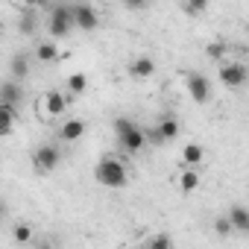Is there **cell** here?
Listing matches in <instances>:
<instances>
[{
    "label": "cell",
    "instance_id": "9a60e30c",
    "mask_svg": "<svg viewBox=\"0 0 249 249\" xmlns=\"http://www.w3.org/2000/svg\"><path fill=\"white\" fill-rule=\"evenodd\" d=\"M9 73H12V79H18V82H24V79L30 76V59H27L24 53H18V56H12V62H9Z\"/></svg>",
    "mask_w": 249,
    "mask_h": 249
},
{
    "label": "cell",
    "instance_id": "52a82bcc",
    "mask_svg": "<svg viewBox=\"0 0 249 249\" xmlns=\"http://www.w3.org/2000/svg\"><path fill=\"white\" fill-rule=\"evenodd\" d=\"M246 65L243 62H226V65H220V82L226 85V88H231V91H237V88H243L246 85Z\"/></svg>",
    "mask_w": 249,
    "mask_h": 249
},
{
    "label": "cell",
    "instance_id": "5b68a950",
    "mask_svg": "<svg viewBox=\"0 0 249 249\" xmlns=\"http://www.w3.org/2000/svg\"><path fill=\"white\" fill-rule=\"evenodd\" d=\"M179 132H182V126H179L176 117H161L153 129H147V141H153V144H167V141L179 138Z\"/></svg>",
    "mask_w": 249,
    "mask_h": 249
},
{
    "label": "cell",
    "instance_id": "7a4b0ae2",
    "mask_svg": "<svg viewBox=\"0 0 249 249\" xmlns=\"http://www.w3.org/2000/svg\"><path fill=\"white\" fill-rule=\"evenodd\" d=\"M111 129H114L120 147L126 150V153H138V150H144V144H147V129H141L132 117H117Z\"/></svg>",
    "mask_w": 249,
    "mask_h": 249
},
{
    "label": "cell",
    "instance_id": "44dd1931",
    "mask_svg": "<svg viewBox=\"0 0 249 249\" xmlns=\"http://www.w3.org/2000/svg\"><path fill=\"white\" fill-rule=\"evenodd\" d=\"M205 9H208V0H185V12H188V15H194V18H196V15H202Z\"/></svg>",
    "mask_w": 249,
    "mask_h": 249
},
{
    "label": "cell",
    "instance_id": "9c48e42d",
    "mask_svg": "<svg viewBox=\"0 0 249 249\" xmlns=\"http://www.w3.org/2000/svg\"><path fill=\"white\" fill-rule=\"evenodd\" d=\"M0 100L18 108V106L24 103V85H21L18 79H6V82H0Z\"/></svg>",
    "mask_w": 249,
    "mask_h": 249
},
{
    "label": "cell",
    "instance_id": "f1b7e54d",
    "mask_svg": "<svg viewBox=\"0 0 249 249\" xmlns=\"http://www.w3.org/2000/svg\"><path fill=\"white\" fill-rule=\"evenodd\" d=\"M73 3H85V0H73Z\"/></svg>",
    "mask_w": 249,
    "mask_h": 249
},
{
    "label": "cell",
    "instance_id": "8992f818",
    "mask_svg": "<svg viewBox=\"0 0 249 249\" xmlns=\"http://www.w3.org/2000/svg\"><path fill=\"white\" fill-rule=\"evenodd\" d=\"M47 30L53 38H65L71 30H73V15H71V6H56L50 12V21H47Z\"/></svg>",
    "mask_w": 249,
    "mask_h": 249
},
{
    "label": "cell",
    "instance_id": "ffe728a7",
    "mask_svg": "<svg viewBox=\"0 0 249 249\" xmlns=\"http://www.w3.org/2000/svg\"><path fill=\"white\" fill-rule=\"evenodd\" d=\"M12 237H15V243H30V240H33V229H30L27 223H21V226L12 229Z\"/></svg>",
    "mask_w": 249,
    "mask_h": 249
},
{
    "label": "cell",
    "instance_id": "ba28073f",
    "mask_svg": "<svg viewBox=\"0 0 249 249\" xmlns=\"http://www.w3.org/2000/svg\"><path fill=\"white\" fill-rule=\"evenodd\" d=\"M185 88H188L191 100L199 103V106L211 100V82H208L202 73H188V76H185Z\"/></svg>",
    "mask_w": 249,
    "mask_h": 249
},
{
    "label": "cell",
    "instance_id": "ac0fdd59",
    "mask_svg": "<svg viewBox=\"0 0 249 249\" xmlns=\"http://www.w3.org/2000/svg\"><path fill=\"white\" fill-rule=\"evenodd\" d=\"M36 59H38L41 65H50V62L59 59V47H56L53 41H38V47H36Z\"/></svg>",
    "mask_w": 249,
    "mask_h": 249
},
{
    "label": "cell",
    "instance_id": "4fadbf2b",
    "mask_svg": "<svg viewBox=\"0 0 249 249\" xmlns=\"http://www.w3.org/2000/svg\"><path fill=\"white\" fill-rule=\"evenodd\" d=\"M65 108H68V97H65L62 91H47V94H44V111H47L50 117H59Z\"/></svg>",
    "mask_w": 249,
    "mask_h": 249
},
{
    "label": "cell",
    "instance_id": "30bf717a",
    "mask_svg": "<svg viewBox=\"0 0 249 249\" xmlns=\"http://www.w3.org/2000/svg\"><path fill=\"white\" fill-rule=\"evenodd\" d=\"M85 120H79V117H71V120H65L62 123V129H59V138L65 141V144H73V141H79L82 135H85Z\"/></svg>",
    "mask_w": 249,
    "mask_h": 249
},
{
    "label": "cell",
    "instance_id": "f546056e",
    "mask_svg": "<svg viewBox=\"0 0 249 249\" xmlns=\"http://www.w3.org/2000/svg\"><path fill=\"white\" fill-rule=\"evenodd\" d=\"M0 33H3V24H0Z\"/></svg>",
    "mask_w": 249,
    "mask_h": 249
},
{
    "label": "cell",
    "instance_id": "83f0119b",
    "mask_svg": "<svg viewBox=\"0 0 249 249\" xmlns=\"http://www.w3.org/2000/svg\"><path fill=\"white\" fill-rule=\"evenodd\" d=\"M21 3H27V6H38L41 0H21Z\"/></svg>",
    "mask_w": 249,
    "mask_h": 249
},
{
    "label": "cell",
    "instance_id": "603a6c76",
    "mask_svg": "<svg viewBox=\"0 0 249 249\" xmlns=\"http://www.w3.org/2000/svg\"><path fill=\"white\" fill-rule=\"evenodd\" d=\"M208 56H211V59H217V62H226V44H223V41L211 44V47H208Z\"/></svg>",
    "mask_w": 249,
    "mask_h": 249
},
{
    "label": "cell",
    "instance_id": "7c38bea8",
    "mask_svg": "<svg viewBox=\"0 0 249 249\" xmlns=\"http://www.w3.org/2000/svg\"><path fill=\"white\" fill-rule=\"evenodd\" d=\"M129 73H132L135 79H150V76L156 73V62H153L150 56H138V59L129 62Z\"/></svg>",
    "mask_w": 249,
    "mask_h": 249
},
{
    "label": "cell",
    "instance_id": "2e32d148",
    "mask_svg": "<svg viewBox=\"0 0 249 249\" xmlns=\"http://www.w3.org/2000/svg\"><path fill=\"white\" fill-rule=\"evenodd\" d=\"M199 185H202V176L196 173V167H188V170L179 173V188H182L185 194H194Z\"/></svg>",
    "mask_w": 249,
    "mask_h": 249
},
{
    "label": "cell",
    "instance_id": "3957f363",
    "mask_svg": "<svg viewBox=\"0 0 249 249\" xmlns=\"http://www.w3.org/2000/svg\"><path fill=\"white\" fill-rule=\"evenodd\" d=\"M62 164V150L56 144H41L33 150V170L36 173H53Z\"/></svg>",
    "mask_w": 249,
    "mask_h": 249
},
{
    "label": "cell",
    "instance_id": "484cf974",
    "mask_svg": "<svg viewBox=\"0 0 249 249\" xmlns=\"http://www.w3.org/2000/svg\"><path fill=\"white\" fill-rule=\"evenodd\" d=\"M147 3H150V0H126V6H129V9H144Z\"/></svg>",
    "mask_w": 249,
    "mask_h": 249
},
{
    "label": "cell",
    "instance_id": "d4e9b609",
    "mask_svg": "<svg viewBox=\"0 0 249 249\" xmlns=\"http://www.w3.org/2000/svg\"><path fill=\"white\" fill-rule=\"evenodd\" d=\"M150 246H153V249H170L173 240H170L167 234H156V237H150Z\"/></svg>",
    "mask_w": 249,
    "mask_h": 249
},
{
    "label": "cell",
    "instance_id": "4316f807",
    "mask_svg": "<svg viewBox=\"0 0 249 249\" xmlns=\"http://www.w3.org/2000/svg\"><path fill=\"white\" fill-rule=\"evenodd\" d=\"M3 217H6V202L0 199V220H3Z\"/></svg>",
    "mask_w": 249,
    "mask_h": 249
},
{
    "label": "cell",
    "instance_id": "5bb4252c",
    "mask_svg": "<svg viewBox=\"0 0 249 249\" xmlns=\"http://www.w3.org/2000/svg\"><path fill=\"white\" fill-rule=\"evenodd\" d=\"M229 223H231V231H249V211H246V205H231Z\"/></svg>",
    "mask_w": 249,
    "mask_h": 249
},
{
    "label": "cell",
    "instance_id": "277c9868",
    "mask_svg": "<svg viewBox=\"0 0 249 249\" xmlns=\"http://www.w3.org/2000/svg\"><path fill=\"white\" fill-rule=\"evenodd\" d=\"M71 15H73V27H79L82 33H94L100 27V12L88 3V0H85V3H73Z\"/></svg>",
    "mask_w": 249,
    "mask_h": 249
},
{
    "label": "cell",
    "instance_id": "cb8c5ba5",
    "mask_svg": "<svg viewBox=\"0 0 249 249\" xmlns=\"http://www.w3.org/2000/svg\"><path fill=\"white\" fill-rule=\"evenodd\" d=\"M214 231L223 237V234H231V223H229V217H217L214 220Z\"/></svg>",
    "mask_w": 249,
    "mask_h": 249
},
{
    "label": "cell",
    "instance_id": "6da1fadb",
    "mask_svg": "<svg viewBox=\"0 0 249 249\" xmlns=\"http://www.w3.org/2000/svg\"><path fill=\"white\" fill-rule=\"evenodd\" d=\"M94 179H97L103 188H126V182H129V170H126V164H123L120 159H114V156H103L100 164L94 167Z\"/></svg>",
    "mask_w": 249,
    "mask_h": 249
},
{
    "label": "cell",
    "instance_id": "7402d4cb",
    "mask_svg": "<svg viewBox=\"0 0 249 249\" xmlns=\"http://www.w3.org/2000/svg\"><path fill=\"white\" fill-rule=\"evenodd\" d=\"M21 33H27V36L36 33V15H33V12H27V15L21 18Z\"/></svg>",
    "mask_w": 249,
    "mask_h": 249
},
{
    "label": "cell",
    "instance_id": "8fae6325",
    "mask_svg": "<svg viewBox=\"0 0 249 249\" xmlns=\"http://www.w3.org/2000/svg\"><path fill=\"white\" fill-rule=\"evenodd\" d=\"M15 120H18V108H15V106H9V103H3V100H0V138H6V135L12 132V126H15Z\"/></svg>",
    "mask_w": 249,
    "mask_h": 249
},
{
    "label": "cell",
    "instance_id": "d6986e66",
    "mask_svg": "<svg viewBox=\"0 0 249 249\" xmlns=\"http://www.w3.org/2000/svg\"><path fill=\"white\" fill-rule=\"evenodd\" d=\"M85 88H88V76L85 73H71L68 76V91L71 94H82Z\"/></svg>",
    "mask_w": 249,
    "mask_h": 249
},
{
    "label": "cell",
    "instance_id": "e0dca14e",
    "mask_svg": "<svg viewBox=\"0 0 249 249\" xmlns=\"http://www.w3.org/2000/svg\"><path fill=\"white\" fill-rule=\"evenodd\" d=\"M202 159H205V150H202L199 144H185V147H182V161H185L188 167H199Z\"/></svg>",
    "mask_w": 249,
    "mask_h": 249
}]
</instances>
